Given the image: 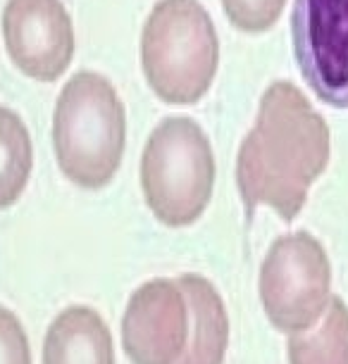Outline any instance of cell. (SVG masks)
<instances>
[{"instance_id":"9","label":"cell","mask_w":348,"mask_h":364,"mask_svg":"<svg viewBox=\"0 0 348 364\" xmlns=\"http://www.w3.org/2000/svg\"><path fill=\"white\" fill-rule=\"evenodd\" d=\"M189 305V338L176 364H222L229 346V317L213 281L201 274L176 279Z\"/></svg>"},{"instance_id":"8","label":"cell","mask_w":348,"mask_h":364,"mask_svg":"<svg viewBox=\"0 0 348 364\" xmlns=\"http://www.w3.org/2000/svg\"><path fill=\"white\" fill-rule=\"evenodd\" d=\"M189 338V305L176 279L136 288L122 317V348L132 364H176Z\"/></svg>"},{"instance_id":"2","label":"cell","mask_w":348,"mask_h":364,"mask_svg":"<svg viewBox=\"0 0 348 364\" xmlns=\"http://www.w3.org/2000/svg\"><path fill=\"white\" fill-rule=\"evenodd\" d=\"M127 148V109L112 81L81 70L67 79L53 109V153L70 183L110 186Z\"/></svg>"},{"instance_id":"3","label":"cell","mask_w":348,"mask_h":364,"mask_svg":"<svg viewBox=\"0 0 348 364\" xmlns=\"http://www.w3.org/2000/svg\"><path fill=\"white\" fill-rule=\"evenodd\" d=\"M146 84L167 105H196L206 98L220 67V38L198 0H160L141 31Z\"/></svg>"},{"instance_id":"13","label":"cell","mask_w":348,"mask_h":364,"mask_svg":"<svg viewBox=\"0 0 348 364\" xmlns=\"http://www.w3.org/2000/svg\"><path fill=\"white\" fill-rule=\"evenodd\" d=\"M286 0H222L229 24L243 33H265L279 22Z\"/></svg>"},{"instance_id":"4","label":"cell","mask_w":348,"mask_h":364,"mask_svg":"<svg viewBox=\"0 0 348 364\" xmlns=\"http://www.w3.org/2000/svg\"><path fill=\"white\" fill-rule=\"evenodd\" d=\"M215 153L203 127L191 117H167L153 129L141 155V191L160 224H196L215 188Z\"/></svg>"},{"instance_id":"5","label":"cell","mask_w":348,"mask_h":364,"mask_svg":"<svg viewBox=\"0 0 348 364\" xmlns=\"http://www.w3.org/2000/svg\"><path fill=\"white\" fill-rule=\"evenodd\" d=\"M260 300L270 324L286 336L312 328L332 302V264L308 231L279 236L260 267Z\"/></svg>"},{"instance_id":"6","label":"cell","mask_w":348,"mask_h":364,"mask_svg":"<svg viewBox=\"0 0 348 364\" xmlns=\"http://www.w3.org/2000/svg\"><path fill=\"white\" fill-rule=\"evenodd\" d=\"M291 46L317 100L348 109V0H293Z\"/></svg>"},{"instance_id":"7","label":"cell","mask_w":348,"mask_h":364,"mask_svg":"<svg viewBox=\"0 0 348 364\" xmlns=\"http://www.w3.org/2000/svg\"><path fill=\"white\" fill-rule=\"evenodd\" d=\"M0 33L15 70L38 84H56L77 50L74 24L63 0H8Z\"/></svg>"},{"instance_id":"14","label":"cell","mask_w":348,"mask_h":364,"mask_svg":"<svg viewBox=\"0 0 348 364\" xmlns=\"http://www.w3.org/2000/svg\"><path fill=\"white\" fill-rule=\"evenodd\" d=\"M0 364H33L24 324L5 305H0Z\"/></svg>"},{"instance_id":"12","label":"cell","mask_w":348,"mask_h":364,"mask_svg":"<svg viewBox=\"0 0 348 364\" xmlns=\"http://www.w3.org/2000/svg\"><path fill=\"white\" fill-rule=\"evenodd\" d=\"M33 143L24 119L0 105V210L12 208L29 186Z\"/></svg>"},{"instance_id":"1","label":"cell","mask_w":348,"mask_h":364,"mask_svg":"<svg viewBox=\"0 0 348 364\" xmlns=\"http://www.w3.org/2000/svg\"><path fill=\"white\" fill-rule=\"evenodd\" d=\"M329 160L327 119L296 84L272 81L236 155V186L246 215L270 208L284 222H293Z\"/></svg>"},{"instance_id":"11","label":"cell","mask_w":348,"mask_h":364,"mask_svg":"<svg viewBox=\"0 0 348 364\" xmlns=\"http://www.w3.org/2000/svg\"><path fill=\"white\" fill-rule=\"evenodd\" d=\"M289 364H348V307L332 298L317 328L291 333L286 343Z\"/></svg>"},{"instance_id":"10","label":"cell","mask_w":348,"mask_h":364,"mask_svg":"<svg viewBox=\"0 0 348 364\" xmlns=\"http://www.w3.org/2000/svg\"><path fill=\"white\" fill-rule=\"evenodd\" d=\"M41 364H115L110 328L93 307H65L46 331Z\"/></svg>"}]
</instances>
